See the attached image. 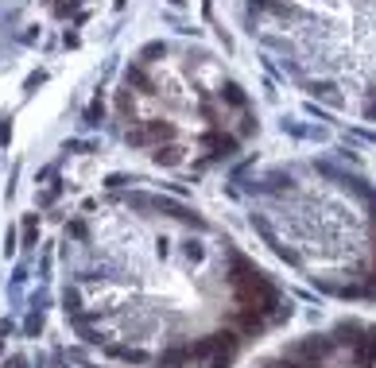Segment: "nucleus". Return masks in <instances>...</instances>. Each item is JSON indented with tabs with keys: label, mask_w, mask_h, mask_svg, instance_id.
Listing matches in <instances>:
<instances>
[{
	"label": "nucleus",
	"mask_w": 376,
	"mask_h": 368,
	"mask_svg": "<svg viewBox=\"0 0 376 368\" xmlns=\"http://www.w3.org/2000/svg\"><path fill=\"white\" fill-rule=\"evenodd\" d=\"M97 280V310L113 318L125 338H163L175 322H198L206 310V283L186 272V252H163L159 241L105 248Z\"/></svg>",
	"instance_id": "f257e3e1"
}]
</instances>
